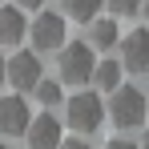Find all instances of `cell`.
Masks as SVG:
<instances>
[{
    "label": "cell",
    "instance_id": "44dd1931",
    "mask_svg": "<svg viewBox=\"0 0 149 149\" xmlns=\"http://www.w3.org/2000/svg\"><path fill=\"white\" fill-rule=\"evenodd\" d=\"M0 149H12V145H4V137H0Z\"/></svg>",
    "mask_w": 149,
    "mask_h": 149
},
{
    "label": "cell",
    "instance_id": "8fae6325",
    "mask_svg": "<svg viewBox=\"0 0 149 149\" xmlns=\"http://www.w3.org/2000/svg\"><path fill=\"white\" fill-rule=\"evenodd\" d=\"M121 77H125V69H121V61H113V56H101L97 65H93V85L105 89V93H113L121 85Z\"/></svg>",
    "mask_w": 149,
    "mask_h": 149
},
{
    "label": "cell",
    "instance_id": "2e32d148",
    "mask_svg": "<svg viewBox=\"0 0 149 149\" xmlns=\"http://www.w3.org/2000/svg\"><path fill=\"white\" fill-rule=\"evenodd\" d=\"M105 149H137V145H133V141H125V137H113Z\"/></svg>",
    "mask_w": 149,
    "mask_h": 149
},
{
    "label": "cell",
    "instance_id": "7c38bea8",
    "mask_svg": "<svg viewBox=\"0 0 149 149\" xmlns=\"http://www.w3.org/2000/svg\"><path fill=\"white\" fill-rule=\"evenodd\" d=\"M101 4H105V0H65V12H69L73 20H81V24H89L101 12Z\"/></svg>",
    "mask_w": 149,
    "mask_h": 149
},
{
    "label": "cell",
    "instance_id": "ac0fdd59",
    "mask_svg": "<svg viewBox=\"0 0 149 149\" xmlns=\"http://www.w3.org/2000/svg\"><path fill=\"white\" fill-rule=\"evenodd\" d=\"M137 149H149V125H145V137H141V145Z\"/></svg>",
    "mask_w": 149,
    "mask_h": 149
},
{
    "label": "cell",
    "instance_id": "7a4b0ae2",
    "mask_svg": "<svg viewBox=\"0 0 149 149\" xmlns=\"http://www.w3.org/2000/svg\"><path fill=\"white\" fill-rule=\"evenodd\" d=\"M28 36H32V52H56L65 49L69 24L61 12H36V20L28 24Z\"/></svg>",
    "mask_w": 149,
    "mask_h": 149
},
{
    "label": "cell",
    "instance_id": "5bb4252c",
    "mask_svg": "<svg viewBox=\"0 0 149 149\" xmlns=\"http://www.w3.org/2000/svg\"><path fill=\"white\" fill-rule=\"evenodd\" d=\"M105 4H109L113 16H133V12H141V0H105Z\"/></svg>",
    "mask_w": 149,
    "mask_h": 149
},
{
    "label": "cell",
    "instance_id": "9a60e30c",
    "mask_svg": "<svg viewBox=\"0 0 149 149\" xmlns=\"http://www.w3.org/2000/svg\"><path fill=\"white\" fill-rule=\"evenodd\" d=\"M56 149H89V141H81V137H69V141H61Z\"/></svg>",
    "mask_w": 149,
    "mask_h": 149
},
{
    "label": "cell",
    "instance_id": "ba28073f",
    "mask_svg": "<svg viewBox=\"0 0 149 149\" xmlns=\"http://www.w3.org/2000/svg\"><path fill=\"white\" fill-rule=\"evenodd\" d=\"M24 141H28V149H56L61 141H65V125H61V117H52V113L32 117L28 129H24Z\"/></svg>",
    "mask_w": 149,
    "mask_h": 149
},
{
    "label": "cell",
    "instance_id": "30bf717a",
    "mask_svg": "<svg viewBox=\"0 0 149 149\" xmlns=\"http://www.w3.org/2000/svg\"><path fill=\"white\" fill-rule=\"evenodd\" d=\"M117 40H121V32H117V20H113V16H93V20H89V49L93 52H105V49H113V45H117Z\"/></svg>",
    "mask_w": 149,
    "mask_h": 149
},
{
    "label": "cell",
    "instance_id": "8992f818",
    "mask_svg": "<svg viewBox=\"0 0 149 149\" xmlns=\"http://www.w3.org/2000/svg\"><path fill=\"white\" fill-rule=\"evenodd\" d=\"M40 77L45 73H40V56H36V52H16V56L4 61V81H8L12 89H20V93H32Z\"/></svg>",
    "mask_w": 149,
    "mask_h": 149
},
{
    "label": "cell",
    "instance_id": "3957f363",
    "mask_svg": "<svg viewBox=\"0 0 149 149\" xmlns=\"http://www.w3.org/2000/svg\"><path fill=\"white\" fill-rule=\"evenodd\" d=\"M93 65H97V56L85 40H73V45L61 49V81H69V85H89Z\"/></svg>",
    "mask_w": 149,
    "mask_h": 149
},
{
    "label": "cell",
    "instance_id": "d6986e66",
    "mask_svg": "<svg viewBox=\"0 0 149 149\" xmlns=\"http://www.w3.org/2000/svg\"><path fill=\"white\" fill-rule=\"evenodd\" d=\"M141 12H145V24H149V0H141Z\"/></svg>",
    "mask_w": 149,
    "mask_h": 149
},
{
    "label": "cell",
    "instance_id": "e0dca14e",
    "mask_svg": "<svg viewBox=\"0 0 149 149\" xmlns=\"http://www.w3.org/2000/svg\"><path fill=\"white\" fill-rule=\"evenodd\" d=\"M45 0H16V8H40Z\"/></svg>",
    "mask_w": 149,
    "mask_h": 149
},
{
    "label": "cell",
    "instance_id": "5b68a950",
    "mask_svg": "<svg viewBox=\"0 0 149 149\" xmlns=\"http://www.w3.org/2000/svg\"><path fill=\"white\" fill-rule=\"evenodd\" d=\"M121 45V69L133 77H149V28H133L129 36L117 40Z\"/></svg>",
    "mask_w": 149,
    "mask_h": 149
},
{
    "label": "cell",
    "instance_id": "4fadbf2b",
    "mask_svg": "<svg viewBox=\"0 0 149 149\" xmlns=\"http://www.w3.org/2000/svg\"><path fill=\"white\" fill-rule=\"evenodd\" d=\"M32 97L40 101L45 109L61 105V101H65V93H61V81H45V77H40V81H36V89H32Z\"/></svg>",
    "mask_w": 149,
    "mask_h": 149
},
{
    "label": "cell",
    "instance_id": "277c9868",
    "mask_svg": "<svg viewBox=\"0 0 149 149\" xmlns=\"http://www.w3.org/2000/svg\"><path fill=\"white\" fill-rule=\"evenodd\" d=\"M101 117H105V109H101L97 93L85 89V93H73V97H69V129H77V133H97Z\"/></svg>",
    "mask_w": 149,
    "mask_h": 149
},
{
    "label": "cell",
    "instance_id": "9c48e42d",
    "mask_svg": "<svg viewBox=\"0 0 149 149\" xmlns=\"http://www.w3.org/2000/svg\"><path fill=\"white\" fill-rule=\"evenodd\" d=\"M24 36H28V20H24V12H20L16 4L0 8V49H12V45H20Z\"/></svg>",
    "mask_w": 149,
    "mask_h": 149
},
{
    "label": "cell",
    "instance_id": "6da1fadb",
    "mask_svg": "<svg viewBox=\"0 0 149 149\" xmlns=\"http://www.w3.org/2000/svg\"><path fill=\"white\" fill-rule=\"evenodd\" d=\"M145 113H149V97L141 89H125V85L113 89L109 121L117 125V129H137V125H145Z\"/></svg>",
    "mask_w": 149,
    "mask_h": 149
},
{
    "label": "cell",
    "instance_id": "52a82bcc",
    "mask_svg": "<svg viewBox=\"0 0 149 149\" xmlns=\"http://www.w3.org/2000/svg\"><path fill=\"white\" fill-rule=\"evenodd\" d=\"M28 121H32V109L20 93L0 97V137H24Z\"/></svg>",
    "mask_w": 149,
    "mask_h": 149
},
{
    "label": "cell",
    "instance_id": "ffe728a7",
    "mask_svg": "<svg viewBox=\"0 0 149 149\" xmlns=\"http://www.w3.org/2000/svg\"><path fill=\"white\" fill-rule=\"evenodd\" d=\"M0 85H4V56H0Z\"/></svg>",
    "mask_w": 149,
    "mask_h": 149
}]
</instances>
